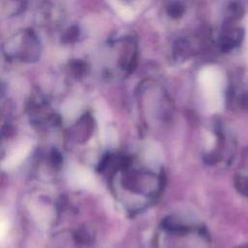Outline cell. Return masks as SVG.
<instances>
[{"label": "cell", "instance_id": "cell-1", "mask_svg": "<svg viewBox=\"0 0 248 248\" xmlns=\"http://www.w3.org/2000/svg\"><path fill=\"white\" fill-rule=\"evenodd\" d=\"M4 57L13 62L35 63L42 54V43L32 28H22L3 43Z\"/></svg>", "mask_w": 248, "mask_h": 248}, {"label": "cell", "instance_id": "cell-2", "mask_svg": "<svg viewBox=\"0 0 248 248\" xmlns=\"http://www.w3.org/2000/svg\"><path fill=\"white\" fill-rule=\"evenodd\" d=\"M120 51L118 58V66L122 71L131 73L138 66L139 61V46L138 41L133 36H127L120 41Z\"/></svg>", "mask_w": 248, "mask_h": 248}, {"label": "cell", "instance_id": "cell-3", "mask_svg": "<svg viewBox=\"0 0 248 248\" xmlns=\"http://www.w3.org/2000/svg\"><path fill=\"white\" fill-rule=\"evenodd\" d=\"M244 38V31L242 28L235 27L234 21L226 18L223 23L221 35L219 37L218 46L221 51L229 52L235 46H238Z\"/></svg>", "mask_w": 248, "mask_h": 248}, {"label": "cell", "instance_id": "cell-4", "mask_svg": "<svg viewBox=\"0 0 248 248\" xmlns=\"http://www.w3.org/2000/svg\"><path fill=\"white\" fill-rule=\"evenodd\" d=\"M197 52V46L192 38L180 37L177 38L171 48L172 60L176 63H182L193 57Z\"/></svg>", "mask_w": 248, "mask_h": 248}, {"label": "cell", "instance_id": "cell-5", "mask_svg": "<svg viewBox=\"0 0 248 248\" xmlns=\"http://www.w3.org/2000/svg\"><path fill=\"white\" fill-rule=\"evenodd\" d=\"M69 177L73 183L81 187H89L90 185H92L93 182L91 173L88 170L78 166L70 169Z\"/></svg>", "mask_w": 248, "mask_h": 248}, {"label": "cell", "instance_id": "cell-6", "mask_svg": "<svg viewBox=\"0 0 248 248\" xmlns=\"http://www.w3.org/2000/svg\"><path fill=\"white\" fill-rule=\"evenodd\" d=\"M30 150V144L29 143H22L19 146H17L6 159V161L3 163V167L6 169L13 168L16 165H18L29 153Z\"/></svg>", "mask_w": 248, "mask_h": 248}, {"label": "cell", "instance_id": "cell-7", "mask_svg": "<svg viewBox=\"0 0 248 248\" xmlns=\"http://www.w3.org/2000/svg\"><path fill=\"white\" fill-rule=\"evenodd\" d=\"M186 11V6L181 0H171L166 7V13L172 19L181 18Z\"/></svg>", "mask_w": 248, "mask_h": 248}, {"label": "cell", "instance_id": "cell-8", "mask_svg": "<svg viewBox=\"0 0 248 248\" xmlns=\"http://www.w3.org/2000/svg\"><path fill=\"white\" fill-rule=\"evenodd\" d=\"M27 0H3V9L7 11L8 16H16L24 11Z\"/></svg>", "mask_w": 248, "mask_h": 248}, {"label": "cell", "instance_id": "cell-9", "mask_svg": "<svg viewBox=\"0 0 248 248\" xmlns=\"http://www.w3.org/2000/svg\"><path fill=\"white\" fill-rule=\"evenodd\" d=\"M80 37H81L80 28L78 27V25L74 24V25L68 27L65 30V32L62 34L61 42L63 44L70 45V44H74V43L78 42Z\"/></svg>", "mask_w": 248, "mask_h": 248}, {"label": "cell", "instance_id": "cell-10", "mask_svg": "<svg viewBox=\"0 0 248 248\" xmlns=\"http://www.w3.org/2000/svg\"><path fill=\"white\" fill-rule=\"evenodd\" d=\"M70 71L75 76H82L88 71V63L82 59H73L68 63Z\"/></svg>", "mask_w": 248, "mask_h": 248}, {"label": "cell", "instance_id": "cell-11", "mask_svg": "<svg viewBox=\"0 0 248 248\" xmlns=\"http://www.w3.org/2000/svg\"><path fill=\"white\" fill-rule=\"evenodd\" d=\"M244 15V8L237 2H232L228 7V17L233 21L240 19Z\"/></svg>", "mask_w": 248, "mask_h": 248}, {"label": "cell", "instance_id": "cell-12", "mask_svg": "<svg viewBox=\"0 0 248 248\" xmlns=\"http://www.w3.org/2000/svg\"><path fill=\"white\" fill-rule=\"evenodd\" d=\"M235 186L242 196L248 198V176L238 175L235 180Z\"/></svg>", "mask_w": 248, "mask_h": 248}, {"label": "cell", "instance_id": "cell-13", "mask_svg": "<svg viewBox=\"0 0 248 248\" xmlns=\"http://www.w3.org/2000/svg\"><path fill=\"white\" fill-rule=\"evenodd\" d=\"M7 229H8V224L5 223V220H2V222H1V238L2 239L4 238V235L7 232Z\"/></svg>", "mask_w": 248, "mask_h": 248}, {"label": "cell", "instance_id": "cell-14", "mask_svg": "<svg viewBox=\"0 0 248 248\" xmlns=\"http://www.w3.org/2000/svg\"><path fill=\"white\" fill-rule=\"evenodd\" d=\"M239 248H248V246L247 245H243V246H240Z\"/></svg>", "mask_w": 248, "mask_h": 248}]
</instances>
